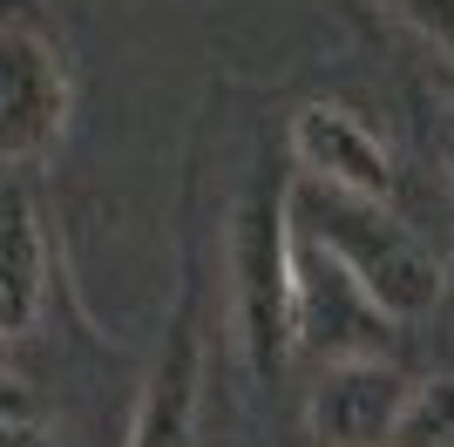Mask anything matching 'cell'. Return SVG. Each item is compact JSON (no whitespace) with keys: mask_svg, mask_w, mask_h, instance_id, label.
Returning a JSON list of instances; mask_svg holds the SVG:
<instances>
[{"mask_svg":"<svg viewBox=\"0 0 454 447\" xmlns=\"http://www.w3.org/2000/svg\"><path fill=\"white\" fill-rule=\"evenodd\" d=\"M292 156H299V176H319V184L360 190V197H387L394 190L387 143L340 102H305L292 115Z\"/></svg>","mask_w":454,"mask_h":447,"instance_id":"obj_7","label":"cell"},{"mask_svg":"<svg viewBox=\"0 0 454 447\" xmlns=\"http://www.w3.org/2000/svg\"><path fill=\"white\" fill-rule=\"evenodd\" d=\"M0 413H20V420L35 413V407H27V393H20L14 380H7V372H0Z\"/></svg>","mask_w":454,"mask_h":447,"instance_id":"obj_12","label":"cell"},{"mask_svg":"<svg viewBox=\"0 0 454 447\" xmlns=\"http://www.w3.org/2000/svg\"><path fill=\"white\" fill-rule=\"evenodd\" d=\"M400 400H407V380L387 359L373 353L333 359L312 387V434L325 447H394Z\"/></svg>","mask_w":454,"mask_h":447,"instance_id":"obj_4","label":"cell"},{"mask_svg":"<svg viewBox=\"0 0 454 447\" xmlns=\"http://www.w3.org/2000/svg\"><path fill=\"white\" fill-rule=\"evenodd\" d=\"M448 169H454V129H448Z\"/></svg>","mask_w":454,"mask_h":447,"instance_id":"obj_14","label":"cell"},{"mask_svg":"<svg viewBox=\"0 0 454 447\" xmlns=\"http://www.w3.org/2000/svg\"><path fill=\"white\" fill-rule=\"evenodd\" d=\"M414 35H427L441 55H454V0H387Z\"/></svg>","mask_w":454,"mask_h":447,"instance_id":"obj_10","label":"cell"},{"mask_svg":"<svg viewBox=\"0 0 454 447\" xmlns=\"http://www.w3.org/2000/svg\"><path fill=\"white\" fill-rule=\"evenodd\" d=\"M197 407H204V333H197V298H184L150 387L136 400L129 447H197Z\"/></svg>","mask_w":454,"mask_h":447,"instance_id":"obj_6","label":"cell"},{"mask_svg":"<svg viewBox=\"0 0 454 447\" xmlns=\"http://www.w3.org/2000/svg\"><path fill=\"white\" fill-rule=\"evenodd\" d=\"M394 318L373 305L353 271L325 251L312 231L292 224V346H312L325 359H353L373 346V333H387Z\"/></svg>","mask_w":454,"mask_h":447,"instance_id":"obj_3","label":"cell"},{"mask_svg":"<svg viewBox=\"0 0 454 447\" xmlns=\"http://www.w3.org/2000/svg\"><path fill=\"white\" fill-rule=\"evenodd\" d=\"M231 278H238V346L251 372L292 359V190L258 184L231 224Z\"/></svg>","mask_w":454,"mask_h":447,"instance_id":"obj_2","label":"cell"},{"mask_svg":"<svg viewBox=\"0 0 454 447\" xmlns=\"http://www.w3.org/2000/svg\"><path fill=\"white\" fill-rule=\"evenodd\" d=\"M0 447H48V441H41L20 413H0Z\"/></svg>","mask_w":454,"mask_h":447,"instance_id":"obj_11","label":"cell"},{"mask_svg":"<svg viewBox=\"0 0 454 447\" xmlns=\"http://www.w3.org/2000/svg\"><path fill=\"white\" fill-rule=\"evenodd\" d=\"M61 115H68V82L55 48L27 27H0V156L48 149Z\"/></svg>","mask_w":454,"mask_h":447,"instance_id":"obj_5","label":"cell"},{"mask_svg":"<svg viewBox=\"0 0 454 447\" xmlns=\"http://www.w3.org/2000/svg\"><path fill=\"white\" fill-rule=\"evenodd\" d=\"M441 95H448V109H454V61L441 68Z\"/></svg>","mask_w":454,"mask_h":447,"instance_id":"obj_13","label":"cell"},{"mask_svg":"<svg viewBox=\"0 0 454 447\" xmlns=\"http://www.w3.org/2000/svg\"><path fill=\"white\" fill-rule=\"evenodd\" d=\"M48 298V244L20 190H0V339H20Z\"/></svg>","mask_w":454,"mask_h":447,"instance_id":"obj_8","label":"cell"},{"mask_svg":"<svg viewBox=\"0 0 454 447\" xmlns=\"http://www.w3.org/2000/svg\"><path fill=\"white\" fill-rule=\"evenodd\" d=\"M292 224L312 231L373 292V305L387 318H420V312H434L441 292H448V264H434V251L387 210V197H360V190L299 176L292 184Z\"/></svg>","mask_w":454,"mask_h":447,"instance_id":"obj_1","label":"cell"},{"mask_svg":"<svg viewBox=\"0 0 454 447\" xmlns=\"http://www.w3.org/2000/svg\"><path fill=\"white\" fill-rule=\"evenodd\" d=\"M448 285H454V264H448Z\"/></svg>","mask_w":454,"mask_h":447,"instance_id":"obj_15","label":"cell"},{"mask_svg":"<svg viewBox=\"0 0 454 447\" xmlns=\"http://www.w3.org/2000/svg\"><path fill=\"white\" fill-rule=\"evenodd\" d=\"M394 447H454V372L407 387L400 420H394Z\"/></svg>","mask_w":454,"mask_h":447,"instance_id":"obj_9","label":"cell"}]
</instances>
